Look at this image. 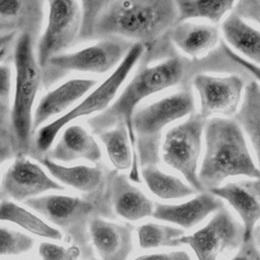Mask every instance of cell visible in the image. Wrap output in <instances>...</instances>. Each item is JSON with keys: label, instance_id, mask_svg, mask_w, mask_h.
<instances>
[{"label": "cell", "instance_id": "obj_29", "mask_svg": "<svg viewBox=\"0 0 260 260\" xmlns=\"http://www.w3.org/2000/svg\"><path fill=\"white\" fill-rule=\"evenodd\" d=\"M184 230L155 222H146L136 229L138 246L143 250L177 247V240L184 236Z\"/></svg>", "mask_w": 260, "mask_h": 260}, {"label": "cell", "instance_id": "obj_6", "mask_svg": "<svg viewBox=\"0 0 260 260\" xmlns=\"http://www.w3.org/2000/svg\"><path fill=\"white\" fill-rule=\"evenodd\" d=\"M195 101L190 88H183L136 110L132 117L136 148L143 167L157 160L161 131L171 123L194 113Z\"/></svg>", "mask_w": 260, "mask_h": 260}, {"label": "cell", "instance_id": "obj_2", "mask_svg": "<svg viewBox=\"0 0 260 260\" xmlns=\"http://www.w3.org/2000/svg\"><path fill=\"white\" fill-rule=\"evenodd\" d=\"M203 134L205 150L198 170L203 191L215 189L232 177L260 178L245 134L234 119L210 118L206 120Z\"/></svg>", "mask_w": 260, "mask_h": 260}, {"label": "cell", "instance_id": "obj_33", "mask_svg": "<svg viewBox=\"0 0 260 260\" xmlns=\"http://www.w3.org/2000/svg\"><path fill=\"white\" fill-rule=\"evenodd\" d=\"M222 52L231 61L238 64L240 67L244 68L246 71H248L252 76H254V78L256 80H258L257 82L260 83V66L259 65H256V64L248 61L244 57L240 56L238 53H236L234 50H232V48L230 46H228L226 44H222Z\"/></svg>", "mask_w": 260, "mask_h": 260}, {"label": "cell", "instance_id": "obj_7", "mask_svg": "<svg viewBox=\"0 0 260 260\" xmlns=\"http://www.w3.org/2000/svg\"><path fill=\"white\" fill-rule=\"evenodd\" d=\"M206 119L193 113L172 127L162 142L164 161L179 172L196 192H204L198 179V161Z\"/></svg>", "mask_w": 260, "mask_h": 260}, {"label": "cell", "instance_id": "obj_16", "mask_svg": "<svg viewBox=\"0 0 260 260\" xmlns=\"http://www.w3.org/2000/svg\"><path fill=\"white\" fill-rule=\"evenodd\" d=\"M222 207L224 205L221 199L204 191L181 203H154L152 217L173 223L182 230H188L199 224Z\"/></svg>", "mask_w": 260, "mask_h": 260}, {"label": "cell", "instance_id": "obj_8", "mask_svg": "<svg viewBox=\"0 0 260 260\" xmlns=\"http://www.w3.org/2000/svg\"><path fill=\"white\" fill-rule=\"evenodd\" d=\"M133 44L123 39L109 38L79 51L57 55L44 68L49 73L44 78L53 82L60 73H106L120 64Z\"/></svg>", "mask_w": 260, "mask_h": 260}, {"label": "cell", "instance_id": "obj_23", "mask_svg": "<svg viewBox=\"0 0 260 260\" xmlns=\"http://www.w3.org/2000/svg\"><path fill=\"white\" fill-rule=\"evenodd\" d=\"M221 30L231 47L260 66V30L232 11L222 21Z\"/></svg>", "mask_w": 260, "mask_h": 260}, {"label": "cell", "instance_id": "obj_12", "mask_svg": "<svg viewBox=\"0 0 260 260\" xmlns=\"http://www.w3.org/2000/svg\"><path fill=\"white\" fill-rule=\"evenodd\" d=\"M192 84L199 96V114L206 120L215 114L235 115L246 86L245 79L239 74L213 76L198 73L194 75Z\"/></svg>", "mask_w": 260, "mask_h": 260}, {"label": "cell", "instance_id": "obj_37", "mask_svg": "<svg viewBox=\"0 0 260 260\" xmlns=\"http://www.w3.org/2000/svg\"><path fill=\"white\" fill-rule=\"evenodd\" d=\"M15 36L16 35H14V34L6 35V36H0V52L3 51L12 41H14Z\"/></svg>", "mask_w": 260, "mask_h": 260}, {"label": "cell", "instance_id": "obj_32", "mask_svg": "<svg viewBox=\"0 0 260 260\" xmlns=\"http://www.w3.org/2000/svg\"><path fill=\"white\" fill-rule=\"evenodd\" d=\"M243 19L260 24V0H243L236 2L233 9Z\"/></svg>", "mask_w": 260, "mask_h": 260}, {"label": "cell", "instance_id": "obj_1", "mask_svg": "<svg viewBox=\"0 0 260 260\" xmlns=\"http://www.w3.org/2000/svg\"><path fill=\"white\" fill-rule=\"evenodd\" d=\"M81 5V40L119 38L145 47L170 31L178 19L176 3L170 0L86 1Z\"/></svg>", "mask_w": 260, "mask_h": 260}, {"label": "cell", "instance_id": "obj_11", "mask_svg": "<svg viewBox=\"0 0 260 260\" xmlns=\"http://www.w3.org/2000/svg\"><path fill=\"white\" fill-rule=\"evenodd\" d=\"M24 203L44 220L53 223L54 228L84 241L85 224L93 211L91 202L69 195L46 194L30 198Z\"/></svg>", "mask_w": 260, "mask_h": 260}, {"label": "cell", "instance_id": "obj_35", "mask_svg": "<svg viewBox=\"0 0 260 260\" xmlns=\"http://www.w3.org/2000/svg\"><path fill=\"white\" fill-rule=\"evenodd\" d=\"M230 260H260V250L253 238L243 242L237 253Z\"/></svg>", "mask_w": 260, "mask_h": 260}, {"label": "cell", "instance_id": "obj_38", "mask_svg": "<svg viewBox=\"0 0 260 260\" xmlns=\"http://www.w3.org/2000/svg\"><path fill=\"white\" fill-rule=\"evenodd\" d=\"M253 240L256 244V246L260 250V225H257L253 232Z\"/></svg>", "mask_w": 260, "mask_h": 260}, {"label": "cell", "instance_id": "obj_3", "mask_svg": "<svg viewBox=\"0 0 260 260\" xmlns=\"http://www.w3.org/2000/svg\"><path fill=\"white\" fill-rule=\"evenodd\" d=\"M187 65L186 60L175 56L152 66L141 67L111 107L88 120L91 131L100 134L123 123L127 127L131 146L136 153V138L132 125L136 107L144 99L182 82L187 74Z\"/></svg>", "mask_w": 260, "mask_h": 260}, {"label": "cell", "instance_id": "obj_34", "mask_svg": "<svg viewBox=\"0 0 260 260\" xmlns=\"http://www.w3.org/2000/svg\"><path fill=\"white\" fill-rule=\"evenodd\" d=\"M133 260H193V258L185 250H172L143 254Z\"/></svg>", "mask_w": 260, "mask_h": 260}, {"label": "cell", "instance_id": "obj_27", "mask_svg": "<svg viewBox=\"0 0 260 260\" xmlns=\"http://www.w3.org/2000/svg\"><path fill=\"white\" fill-rule=\"evenodd\" d=\"M142 180L148 190L162 200H177L186 198L196 191L181 179L167 174L153 165L145 166L141 170Z\"/></svg>", "mask_w": 260, "mask_h": 260}, {"label": "cell", "instance_id": "obj_36", "mask_svg": "<svg viewBox=\"0 0 260 260\" xmlns=\"http://www.w3.org/2000/svg\"><path fill=\"white\" fill-rule=\"evenodd\" d=\"M11 90V70L8 66L0 64V100L6 101Z\"/></svg>", "mask_w": 260, "mask_h": 260}, {"label": "cell", "instance_id": "obj_14", "mask_svg": "<svg viewBox=\"0 0 260 260\" xmlns=\"http://www.w3.org/2000/svg\"><path fill=\"white\" fill-rule=\"evenodd\" d=\"M208 192L233 207L242 221L243 242L251 240L260 221V178L231 182Z\"/></svg>", "mask_w": 260, "mask_h": 260}, {"label": "cell", "instance_id": "obj_10", "mask_svg": "<svg viewBox=\"0 0 260 260\" xmlns=\"http://www.w3.org/2000/svg\"><path fill=\"white\" fill-rule=\"evenodd\" d=\"M243 240L242 224L230 210L222 207L203 226L179 238L177 245L188 246L196 260H218L223 253L239 249Z\"/></svg>", "mask_w": 260, "mask_h": 260}, {"label": "cell", "instance_id": "obj_19", "mask_svg": "<svg viewBox=\"0 0 260 260\" xmlns=\"http://www.w3.org/2000/svg\"><path fill=\"white\" fill-rule=\"evenodd\" d=\"M44 4L36 0L0 1V36L19 31L34 38L42 26Z\"/></svg>", "mask_w": 260, "mask_h": 260}, {"label": "cell", "instance_id": "obj_25", "mask_svg": "<svg viewBox=\"0 0 260 260\" xmlns=\"http://www.w3.org/2000/svg\"><path fill=\"white\" fill-rule=\"evenodd\" d=\"M242 99V104L235 114L234 120L248 136L260 170V83L250 80L244 88Z\"/></svg>", "mask_w": 260, "mask_h": 260}, {"label": "cell", "instance_id": "obj_28", "mask_svg": "<svg viewBox=\"0 0 260 260\" xmlns=\"http://www.w3.org/2000/svg\"><path fill=\"white\" fill-rule=\"evenodd\" d=\"M178 19L177 22L188 21L192 18H204L215 24L224 15L233 11L235 1H175Z\"/></svg>", "mask_w": 260, "mask_h": 260}, {"label": "cell", "instance_id": "obj_18", "mask_svg": "<svg viewBox=\"0 0 260 260\" xmlns=\"http://www.w3.org/2000/svg\"><path fill=\"white\" fill-rule=\"evenodd\" d=\"M47 157L56 162H70L77 159L96 162L102 157V150L94 137L85 128L80 125H70L61 133Z\"/></svg>", "mask_w": 260, "mask_h": 260}, {"label": "cell", "instance_id": "obj_20", "mask_svg": "<svg viewBox=\"0 0 260 260\" xmlns=\"http://www.w3.org/2000/svg\"><path fill=\"white\" fill-rule=\"evenodd\" d=\"M111 204L114 212L128 221L152 216L154 202L123 176L114 178L111 187Z\"/></svg>", "mask_w": 260, "mask_h": 260}, {"label": "cell", "instance_id": "obj_15", "mask_svg": "<svg viewBox=\"0 0 260 260\" xmlns=\"http://www.w3.org/2000/svg\"><path fill=\"white\" fill-rule=\"evenodd\" d=\"M134 229L129 223H117L93 217L88 234L101 260H128L134 248Z\"/></svg>", "mask_w": 260, "mask_h": 260}, {"label": "cell", "instance_id": "obj_9", "mask_svg": "<svg viewBox=\"0 0 260 260\" xmlns=\"http://www.w3.org/2000/svg\"><path fill=\"white\" fill-rule=\"evenodd\" d=\"M46 28L39 39L36 58L41 69L50 59L63 54L79 39L82 22L80 3L74 0H51L48 3Z\"/></svg>", "mask_w": 260, "mask_h": 260}, {"label": "cell", "instance_id": "obj_24", "mask_svg": "<svg viewBox=\"0 0 260 260\" xmlns=\"http://www.w3.org/2000/svg\"><path fill=\"white\" fill-rule=\"evenodd\" d=\"M40 162L52 178L62 186H69L82 192H92L99 188L103 180V172L98 167L84 165L65 166L43 157Z\"/></svg>", "mask_w": 260, "mask_h": 260}, {"label": "cell", "instance_id": "obj_39", "mask_svg": "<svg viewBox=\"0 0 260 260\" xmlns=\"http://www.w3.org/2000/svg\"><path fill=\"white\" fill-rule=\"evenodd\" d=\"M3 102H4V101L0 100V121L4 118V115H5V113H6V107H5V105H4Z\"/></svg>", "mask_w": 260, "mask_h": 260}, {"label": "cell", "instance_id": "obj_5", "mask_svg": "<svg viewBox=\"0 0 260 260\" xmlns=\"http://www.w3.org/2000/svg\"><path fill=\"white\" fill-rule=\"evenodd\" d=\"M145 50L142 44H133L115 70L79 104L37 130L35 144L42 151H49L61 130L70 122L94 113L106 111L115 99L119 88L141 58Z\"/></svg>", "mask_w": 260, "mask_h": 260}, {"label": "cell", "instance_id": "obj_21", "mask_svg": "<svg viewBox=\"0 0 260 260\" xmlns=\"http://www.w3.org/2000/svg\"><path fill=\"white\" fill-rule=\"evenodd\" d=\"M170 37L179 50L192 58H196L216 46L219 40V30L212 23L182 21L177 22L171 28Z\"/></svg>", "mask_w": 260, "mask_h": 260}, {"label": "cell", "instance_id": "obj_26", "mask_svg": "<svg viewBox=\"0 0 260 260\" xmlns=\"http://www.w3.org/2000/svg\"><path fill=\"white\" fill-rule=\"evenodd\" d=\"M0 221L18 225L31 235L49 240H61L62 233L40 215L10 200L0 202Z\"/></svg>", "mask_w": 260, "mask_h": 260}, {"label": "cell", "instance_id": "obj_4", "mask_svg": "<svg viewBox=\"0 0 260 260\" xmlns=\"http://www.w3.org/2000/svg\"><path fill=\"white\" fill-rule=\"evenodd\" d=\"M15 84L10 111L11 127L17 144L26 149L32 134V109L42 83V69L34 51V38L21 34L16 40L13 54Z\"/></svg>", "mask_w": 260, "mask_h": 260}, {"label": "cell", "instance_id": "obj_13", "mask_svg": "<svg viewBox=\"0 0 260 260\" xmlns=\"http://www.w3.org/2000/svg\"><path fill=\"white\" fill-rule=\"evenodd\" d=\"M64 189L41 166L24 156H18L8 167L0 184V194L3 198L23 202L49 191Z\"/></svg>", "mask_w": 260, "mask_h": 260}, {"label": "cell", "instance_id": "obj_17", "mask_svg": "<svg viewBox=\"0 0 260 260\" xmlns=\"http://www.w3.org/2000/svg\"><path fill=\"white\" fill-rule=\"evenodd\" d=\"M95 85V79L74 78L48 91L40 100L32 113V131L37 132L48 120L64 113Z\"/></svg>", "mask_w": 260, "mask_h": 260}, {"label": "cell", "instance_id": "obj_22", "mask_svg": "<svg viewBox=\"0 0 260 260\" xmlns=\"http://www.w3.org/2000/svg\"><path fill=\"white\" fill-rule=\"evenodd\" d=\"M98 135L106 148L111 164L119 171L130 169L129 179L132 182L140 183L137 154L131 146L126 125L119 123Z\"/></svg>", "mask_w": 260, "mask_h": 260}, {"label": "cell", "instance_id": "obj_31", "mask_svg": "<svg viewBox=\"0 0 260 260\" xmlns=\"http://www.w3.org/2000/svg\"><path fill=\"white\" fill-rule=\"evenodd\" d=\"M80 253V249L76 245L64 247L55 243L44 242L39 246V255L42 260H77Z\"/></svg>", "mask_w": 260, "mask_h": 260}, {"label": "cell", "instance_id": "obj_30", "mask_svg": "<svg viewBox=\"0 0 260 260\" xmlns=\"http://www.w3.org/2000/svg\"><path fill=\"white\" fill-rule=\"evenodd\" d=\"M35 240L27 234L0 226V256H15L32 249Z\"/></svg>", "mask_w": 260, "mask_h": 260}]
</instances>
